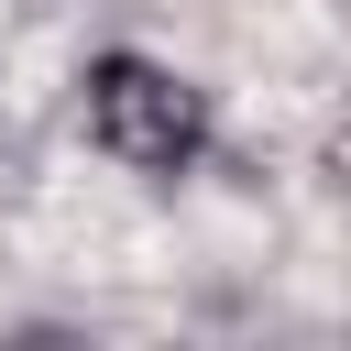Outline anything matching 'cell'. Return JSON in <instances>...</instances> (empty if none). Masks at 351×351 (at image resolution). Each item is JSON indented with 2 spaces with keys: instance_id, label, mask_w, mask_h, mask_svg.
Listing matches in <instances>:
<instances>
[{
  "instance_id": "obj_1",
  "label": "cell",
  "mask_w": 351,
  "mask_h": 351,
  "mask_svg": "<svg viewBox=\"0 0 351 351\" xmlns=\"http://www.w3.org/2000/svg\"><path fill=\"white\" fill-rule=\"evenodd\" d=\"M88 143L132 176H186L208 154V88L165 55H99L88 66Z\"/></svg>"
}]
</instances>
